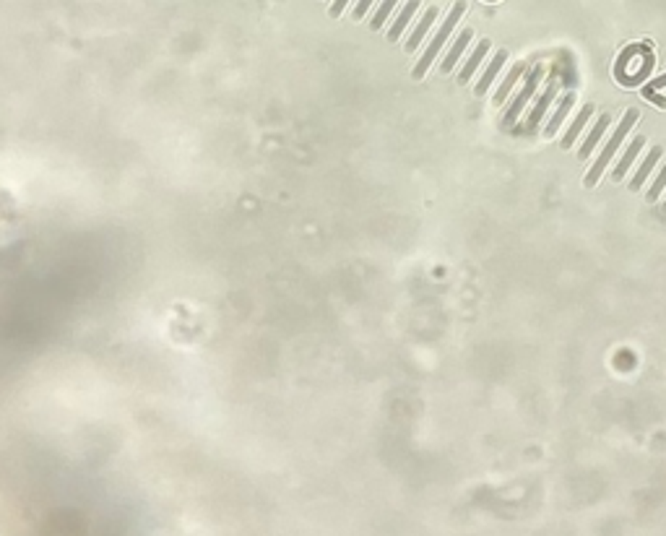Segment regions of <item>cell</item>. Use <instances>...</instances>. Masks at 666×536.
I'll return each instance as SVG.
<instances>
[{"instance_id":"cell-1","label":"cell","mask_w":666,"mask_h":536,"mask_svg":"<svg viewBox=\"0 0 666 536\" xmlns=\"http://www.w3.org/2000/svg\"><path fill=\"white\" fill-rule=\"evenodd\" d=\"M466 13V3L464 0H458L456 6H453V10L448 13V19L443 21V27H440V31L432 37V42H429V47L424 50V55H422V60L417 63V68H414V78H422V76L427 73V68L432 63H435V57H438V52L443 50V45L448 42V37L453 34V29H456L458 19Z\"/></svg>"},{"instance_id":"cell-2","label":"cell","mask_w":666,"mask_h":536,"mask_svg":"<svg viewBox=\"0 0 666 536\" xmlns=\"http://www.w3.org/2000/svg\"><path fill=\"white\" fill-rule=\"evenodd\" d=\"M638 118H640L638 110H627V112H625V118H622V122H620V128H617V133L611 136L609 143L604 146V151L599 154V159H596V164H593L591 169H588V175H585V185H588V188H593L596 183H599V177L604 175V169H606V164L611 162L614 151L620 148L622 139H625V136L630 133V128H632V125L638 122Z\"/></svg>"},{"instance_id":"cell-3","label":"cell","mask_w":666,"mask_h":536,"mask_svg":"<svg viewBox=\"0 0 666 536\" xmlns=\"http://www.w3.org/2000/svg\"><path fill=\"white\" fill-rule=\"evenodd\" d=\"M547 73V68L544 65H534L529 71V76H526V83H523V89H520L518 94H515V99L511 102V107H508V112H505V120H502V125L505 128H511L513 122L518 120L520 115H523V110H526V104H529V99L536 94L539 83H541V76Z\"/></svg>"},{"instance_id":"cell-4","label":"cell","mask_w":666,"mask_h":536,"mask_svg":"<svg viewBox=\"0 0 666 536\" xmlns=\"http://www.w3.org/2000/svg\"><path fill=\"white\" fill-rule=\"evenodd\" d=\"M557 92H560V78H552V81L544 86V92L539 94L536 104H534L529 120H526V130H529V133H534V130L539 128V122L544 120V115H547L549 104H552V99L557 97Z\"/></svg>"},{"instance_id":"cell-5","label":"cell","mask_w":666,"mask_h":536,"mask_svg":"<svg viewBox=\"0 0 666 536\" xmlns=\"http://www.w3.org/2000/svg\"><path fill=\"white\" fill-rule=\"evenodd\" d=\"M661 154H664V148H661V146H653L651 151H648V157L643 159V162H640V167H638V172H635V177L630 180V190H632V193L643 188V183H646L648 175L653 172V167H656V162L661 159Z\"/></svg>"},{"instance_id":"cell-6","label":"cell","mask_w":666,"mask_h":536,"mask_svg":"<svg viewBox=\"0 0 666 536\" xmlns=\"http://www.w3.org/2000/svg\"><path fill=\"white\" fill-rule=\"evenodd\" d=\"M526 71H529V65H526V63H515V65H513L511 73L505 76V81L500 83V89L494 92V97H492V104H494V107H500V104L508 102V97H511V92H513V86H515V81H518V78H520L523 73H526Z\"/></svg>"},{"instance_id":"cell-7","label":"cell","mask_w":666,"mask_h":536,"mask_svg":"<svg viewBox=\"0 0 666 536\" xmlns=\"http://www.w3.org/2000/svg\"><path fill=\"white\" fill-rule=\"evenodd\" d=\"M643 146H646V139H643V136H635V139H632V143L627 146V151L622 154V159L617 162V167H614V172H611V180H617V183H620L622 177H625V172H627L630 167H632L635 157H638L640 151H643Z\"/></svg>"},{"instance_id":"cell-8","label":"cell","mask_w":666,"mask_h":536,"mask_svg":"<svg viewBox=\"0 0 666 536\" xmlns=\"http://www.w3.org/2000/svg\"><path fill=\"white\" fill-rule=\"evenodd\" d=\"M505 60H508V50H500L497 55L492 57V63L487 65V71H484V76L479 78V83H476V89H474V94L476 97H482L484 92H490V86H492V81H494V76L500 73L502 71V65H505Z\"/></svg>"},{"instance_id":"cell-9","label":"cell","mask_w":666,"mask_h":536,"mask_svg":"<svg viewBox=\"0 0 666 536\" xmlns=\"http://www.w3.org/2000/svg\"><path fill=\"white\" fill-rule=\"evenodd\" d=\"M611 118L609 115H599V120H596V125H593V130L588 133V139H585V143L581 146V151H578V159L581 162H585V159L593 154V148H596V143H599V139H602L604 133H606V128H609Z\"/></svg>"},{"instance_id":"cell-10","label":"cell","mask_w":666,"mask_h":536,"mask_svg":"<svg viewBox=\"0 0 666 536\" xmlns=\"http://www.w3.org/2000/svg\"><path fill=\"white\" fill-rule=\"evenodd\" d=\"M471 37H474V31H471V29H464V31L458 34V39L453 42V47H450V52H448L445 60H443V65H440V71H443V73H450V71L456 68L458 57L464 55V50H466V45L471 42Z\"/></svg>"},{"instance_id":"cell-11","label":"cell","mask_w":666,"mask_h":536,"mask_svg":"<svg viewBox=\"0 0 666 536\" xmlns=\"http://www.w3.org/2000/svg\"><path fill=\"white\" fill-rule=\"evenodd\" d=\"M435 19H438V8H427V13L422 16V21L417 24V29L411 31V37L406 39V52H414V50L422 45V39H424V34L429 31V27L435 24Z\"/></svg>"},{"instance_id":"cell-12","label":"cell","mask_w":666,"mask_h":536,"mask_svg":"<svg viewBox=\"0 0 666 536\" xmlns=\"http://www.w3.org/2000/svg\"><path fill=\"white\" fill-rule=\"evenodd\" d=\"M573 102H575V94H565V97L560 99V104H557V110L552 112V118H549V122H547V130H544V136H547V139H552V136H555L557 130H560V125L565 122L567 112H570V107H573Z\"/></svg>"},{"instance_id":"cell-13","label":"cell","mask_w":666,"mask_h":536,"mask_svg":"<svg viewBox=\"0 0 666 536\" xmlns=\"http://www.w3.org/2000/svg\"><path fill=\"white\" fill-rule=\"evenodd\" d=\"M487 52H490V39H482V42H479V47H476L474 52H471V57L466 60L464 71H461V76H458V83H469V78L476 73V68H479V63H482L484 57H487Z\"/></svg>"},{"instance_id":"cell-14","label":"cell","mask_w":666,"mask_h":536,"mask_svg":"<svg viewBox=\"0 0 666 536\" xmlns=\"http://www.w3.org/2000/svg\"><path fill=\"white\" fill-rule=\"evenodd\" d=\"M417 8H419V0H409L406 6L401 8V13H398V19L393 21V27L388 29V42H396V39L403 34V29H406V24L411 21V16L417 13Z\"/></svg>"},{"instance_id":"cell-15","label":"cell","mask_w":666,"mask_h":536,"mask_svg":"<svg viewBox=\"0 0 666 536\" xmlns=\"http://www.w3.org/2000/svg\"><path fill=\"white\" fill-rule=\"evenodd\" d=\"M591 115H593V104H585L583 110L578 112V118H575V122L570 125V130L565 133V139H562V148H570L573 146V141L581 136V130L585 128V122L591 120Z\"/></svg>"},{"instance_id":"cell-16","label":"cell","mask_w":666,"mask_h":536,"mask_svg":"<svg viewBox=\"0 0 666 536\" xmlns=\"http://www.w3.org/2000/svg\"><path fill=\"white\" fill-rule=\"evenodd\" d=\"M396 3H398V0H383V3L377 6V10H375L373 21H370V29H375V31L383 29L385 19H388V16L393 13V8H396Z\"/></svg>"},{"instance_id":"cell-17","label":"cell","mask_w":666,"mask_h":536,"mask_svg":"<svg viewBox=\"0 0 666 536\" xmlns=\"http://www.w3.org/2000/svg\"><path fill=\"white\" fill-rule=\"evenodd\" d=\"M666 188V162H664V167H661V172L656 175V180H653V185H651V190L646 193V198L648 201H656L658 195H661V190Z\"/></svg>"},{"instance_id":"cell-18","label":"cell","mask_w":666,"mask_h":536,"mask_svg":"<svg viewBox=\"0 0 666 536\" xmlns=\"http://www.w3.org/2000/svg\"><path fill=\"white\" fill-rule=\"evenodd\" d=\"M640 94H643L646 99H651V102H653V104H658L661 110H666V99H664V97H658L656 89H648V86H646V89H643V92H640Z\"/></svg>"},{"instance_id":"cell-19","label":"cell","mask_w":666,"mask_h":536,"mask_svg":"<svg viewBox=\"0 0 666 536\" xmlns=\"http://www.w3.org/2000/svg\"><path fill=\"white\" fill-rule=\"evenodd\" d=\"M373 3H375V0H359V3L354 6V19H356V21L365 19V13L370 10V6H373Z\"/></svg>"},{"instance_id":"cell-20","label":"cell","mask_w":666,"mask_h":536,"mask_svg":"<svg viewBox=\"0 0 666 536\" xmlns=\"http://www.w3.org/2000/svg\"><path fill=\"white\" fill-rule=\"evenodd\" d=\"M349 0H333V6H331V16H341L344 13V8H347Z\"/></svg>"},{"instance_id":"cell-21","label":"cell","mask_w":666,"mask_h":536,"mask_svg":"<svg viewBox=\"0 0 666 536\" xmlns=\"http://www.w3.org/2000/svg\"><path fill=\"white\" fill-rule=\"evenodd\" d=\"M664 86H666V73L658 76V78H653V81L648 83V89H664Z\"/></svg>"},{"instance_id":"cell-22","label":"cell","mask_w":666,"mask_h":536,"mask_svg":"<svg viewBox=\"0 0 666 536\" xmlns=\"http://www.w3.org/2000/svg\"><path fill=\"white\" fill-rule=\"evenodd\" d=\"M664 213H666V204H664Z\"/></svg>"}]
</instances>
